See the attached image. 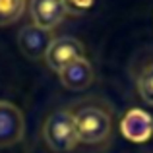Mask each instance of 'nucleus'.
I'll list each match as a JSON object with an SVG mask.
<instances>
[{
	"mask_svg": "<svg viewBox=\"0 0 153 153\" xmlns=\"http://www.w3.org/2000/svg\"><path fill=\"white\" fill-rule=\"evenodd\" d=\"M136 87H138L140 97L153 107V64H147L140 72L138 79H136Z\"/></svg>",
	"mask_w": 153,
	"mask_h": 153,
	"instance_id": "10",
	"label": "nucleus"
},
{
	"mask_svg": "<svg viewBox=\"0 0 153 153\" xmlns=\"http://www.w3.org/2000/svg\"><path fill=\"white\" fill-rule=\"evenodd\" d=\"M79 58H87L85 56V47L82 45V41H78L76 37H58L52 39L49 51L45 54V62L52 72L58 74L64 66H68L70 62Z\"/></svg>",
	"mask_w": 153,
	"mask_h": 153,
	"instance_id": "3",
	"label": "nucleus"
},
{
	"mask_svg": "<svg viewBox=\"0 0 153 153\" xmlns=\"http://www.w3.org/2000/svg\"><path fill=\"white\" fill-rule=\"evenodd\" d=\"M120 134L134 143H146L153 136V118L142 108H130L120 118Z\"/></svg>",
	"mask_w": 153,
	"mask_h": 153,
	"instance_id": "5",
	"label": "nucleus"
},
{
	"mask_svg": "<svg viewBox=\"0 0 153 153\" xmlns=\"http://www.w3.org/2000/svg\"><path fill=\"white\" fill-rule=\"evenodd\" d=\"M25 120L23 112L16 105L0 101V149L12 147L23 138Z\"/></svg>",
	"mask_w": 153,
	"mask_h": 153,
	"instance_id": "4",
	"label": "nucleus"
},
{
	"mask_svg": "<svg viewBox=\"0 0 153 153\" xmlns=\"http://www.w3.org/2000/svg\"><path fill=\"white\" fill-rule=\"evenodd\" d=\"M58 78L62 82L64 87L72 91H83L93 83V66L87 58H79L70 62L68 66H64L62 70L58 72Z\"/></svg>",
	"mask_w": 153,
	"mask_h": 153,
	"instance_id": "8",
	"label": "nucleus"
},
{
	"mask_svg": "<svg viewBox=\"0 0 153 153\" xmlns=\"http://www.w3.org/2000/svg\"><path fill=\"white\" fill-rule=\"evenodd\" d=\"M43 140H45L47 147L54 153H66L74 149L78 146L74 112L66 111V108L52 112L43 124Z\"/></svg>",
	"mask_w": 153,
	"mask_h": 153,
	"instance_id": "1",
	"label": "nucleus"
},
{
	"mask_svg": "<svg viewBox=\"0 0 153 153\" xmlns=\"http://www.w3.org/2000/svg\"><path fill=\"white\" fill-rule=\"evenodd\" d=\"M74 124H76V136L78 143H103L107 142L111 134V114L101 107H83L74 114Z\"/></svg>",
	"mask_w": 153,
	"mask_h": 153,
	"instance_id": "2",
	"label": "nucleus"
},
{
	"mask_svg": "<svg viewBox=\"0 0 153 153\" xmlns=\"http://www.w3.org/2000/svg\"><path fill=\"white\" fill-rule=\"evenodd\" d=\"M29 16L33 25L45 31H52L66 16L62 0H29Z\"/></svg>",
	"mask_w": 153,
	"mask_h": 153,
	"instance_id": "7",
	"label": "nucleus"
},
{
	"mask_svg": "<svg viewBox=\"0 0 153 153\" xmlns=\"http://www.w3.org/2000/svg\"><path fill=\"white\" fill-rule=\"evenodd\" d=\"M95 2H97V0H62L64 8H66V14L70 12V14H74V16L87 14V12L95 6Z\"/></svg>",
	"mask_w": 153,
	"mask_h": 153,
	"instance_id": "11",
	"label": "nucleus"
},
{
	"mask_svg": "<svg viewBox=\"0 0 153 153\" xmlns=\"http://www.w3.org/2000/svg\"><path fill=\"white\" fill-rule=\"evenodd\" d=\"M27 0H0V27L16 23L25 12Z\"/></svg>",
	"mask_w": 153,
	"mask_h": 153,
	"instance_id": "9",
	"label": "nucleus"
},
{
	"mask_svg": "<svg viewBox=\"0 0 153 153\" xmlns=\"http://www.w3.org/2000/svg\"><path fill=\"white\" fill-rule=\"evenodd\" d=\"M52 43V35L51 31H45L37 25H25L22 27L18 35V47L22 51V54L29 60H41L45 58L47 51H49Z\"/></svg>",
	"mask_w": 153,
	"mask_h": 153,
	"instance_id": "6",
	"label": "nucleus"
}]
</instances>
